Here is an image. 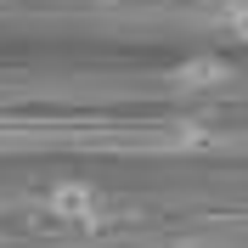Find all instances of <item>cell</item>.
<instances>
[{
  "label": "cell",
  "mask_w": 248,
  "mask_h": 248,
  "mask_svg": "<svg viewBox=\"0 0 248 248\" xmlns=\"http://www.w3.org/2000/svg\"><path fill=\"white\" fill-rule=\"evenodd\" d=\"M46 215L62 220V226H79V232H102L108 226V198H102V186L68 175V181H57L46 192Z\"/></svg>",
  "instance_id": "6da1fadb"
},
{
  "label": "cell",
  "mask_w": 248,
  "mask_h": 248,
  "mask_svg": "<svg viewBox=\"0 0 248 248\" xmlns=\"http://www.w3.org/2000/svg\"><path fill=\"white\" fill-rule=\"evenodd\" d=\"M226 79H232V62L203 51V57H186L181 68H175L170 85H175V91H209V85H226Z\"/></svg>",
  "instance_id": "7a4b0ae2"
},
{
  "label": "cell",
  "mask_w": 248,
  "mask_h": 248,
  "mask_svg": "<svg viewBox=\"0 0 248 248\" xmlns=\"http://www.w3.org/2000/svg\"><path fill=\"white\" fill-rule=\"evenodd\" d=\"M164 147H175V153H192V147H209V124H192V119L170 124V136H164Z\"/></svg>",
  "instance_id": "3957f363"
},
{
  "label": "cell",
  "mask_w": 248,
  "mask_h": 248,
  "mask_svg": "<svg viewBox=\"0 0 248 248\" xmlns=\"http://www.w3.org/2000/svg\"><path fill=\"white\" fill-rule=\"evenodd\" d=\"M220 23H226V34H232V40H248V0H232Z\"/></svg>",
  "instance_id": "277c9868"
}]
</instances>
